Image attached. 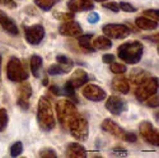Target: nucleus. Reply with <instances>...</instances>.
Wrapping results in <instances>:
<instances>
[{"label": "nucleus", "instance_id": "nucleus-1", "mask_svg": "<svg viewBox=\"0 0 159 158\" xmlns=\"http://www.w3.org/2000/svg\"><path fill=\"white\" fill-rule=\"evenodd\" d=\"M37 121L38 125L43 131H50L55 128V112L52 109V105L48 98L41 97L38 101V109H37Z\"/></svg>", "mask_w": 159, "mask_h": 158}, {"label": "nucleus", "instance_id": "nucleus-2", "mask_svg": "<svg viewBox=\"0 0 159 158\" xmlns=\"http://www.w3.org/2000/svg\"><path fill=\"white\" fill-rule=\"evenodd\" d=\"M144 52V46L140 41H129L122 44L117 50V56L126 64H138Z\"/></svg>", "mask_w": 159, "mask_h": 158}, {"label": "nucleus", "instance_id": "nucleus-3", "mask_svg": "<svg viewBox=\"0 0 159 158\" xmlns=\"http://www.w3.org/2000/svg\"><path fill=\"white\" fill-rule=\"evenodd\" d=\"M79 115L76 106L69 100H60L56 103V116H57V120L60 123V125L64 129H68L70 121L73 118Z\"/></svg>", "mask_w": 159, "mask_h": 158}, {"label": "nucleus", "instance_id": "nucleus-4", "mask_svg": "<svg viewBox=\"0 0 159 158\" xmlns=\"http://www.w3.org/2000/svg\"><path fill=\"white\" fill-rule=\"evenodd\" d=\"M7 77L10 82L20 83L27 81L28 73L25 70L23 63L18 58H10L7 64Z\"/></svg>", "mask_w": 159, "mask_h": 158}, {"label": "nucleus", "instance_id": "nucleus-5", "mask_svg": "<svg viewBox=\"0 0 159 158\" xmlns=\"http://www.w3.org/2000/svg\"><path fill=\"white\" fill-rule=\"evenodd\" d=\"M68 130H69V133L71 134V137H74L79 142H85L88 139V135H89L88 121L80 114L76 115L70 121V124L68 126Z\"/></svg>", "mask_w": 159, "mask_h": 158}, {"label": "nucleus", "instance_id": "nucleus-6", "mask_svg": "<svg viewBox=\"0 0 159 158\" xmlns=\"http://www.w3.org/2000/svg\"><path fill=\"white\" fill-rule=\"evenodd\" d=\"M157 92H158V78L149 77V78L145 79L144 82L138 84V87L135 89V97L138 101L144 102L150 96L155 95Z\"/></svg>", "mask_w": 159, "mask_h": 158}, {"label": "nucleus", "instance_id": "nucleus-7", "mask_svg": "<svg viewBox=\"0 0 159 158\" xmlns=\"http://www.w3.org/2000/svg\"><path fill=\"white\" fill-rule=\"evenodd\" d=\"M23 30H24V37L27 40V42L33 46H37L41 44L46 35L45 27L42 24H33V26L23 24Z\"/></svg>", "mask_w": 159, "mask_h": 158}, {"label": "nucleus", "instance_id": "nucleus-8", "mask_svg": "<svg viewBox=\"0 0 159 158\" xmlns=\"http://www.w3.org/2000/svg\"><path fill=\"white\" fill-rule=\"evenodd\" d=\"M102 31L108 38H115V40H122L130 35V30H129L127 26L120 24V23L104 24L102 27Z\"/></svg>", "mask_w": 159, "mask_h": 158}, {"label": "nucleus", "instance_id": "nucleus-9", "mask_svg": "<svg viewBox=\"0 0 159 158\" xmlns=\"http://www.w3.org/2000/svg\"><path fill=\"white\" fill-rule=\"evenodd\" d=\"M139 133L143 137V139L152 144V146L158 147L159 146V134L158 130H155V128L153 126L152 123L149 121H141L139 124Z\"/></svg>", "mask_w": 159, "mask_h": 158}, {"label": "nucleus", "instance_id": "nucleus-10", "mask_svg": "<svg viewBox=\"0 0 159 158\" xmlns=\"http://www.w3.org/2000/svg\"><path fill=\"white\" fill-rule=\"evenodd\" d=\"M17 103L22 110L30 109V100L32 96V87L28 82H20L18 91H17Z\"/></svg>", "mask_w": 159, "mask_h": 158}, {"label": "nucleus", "instance_id": "nucleus-11", "mask_svg": "<svg viewBox=\"0 0 159 158\" xmlns=\"http://www.w3.org/2000/svg\"><path fill=\"white\" fill-rule=\"evenodd\" d=\"M82 93L87 100H89L92 102H101L106 98V96H107L106 95V91L102 89L97 84H87L83 88Z\"/></svg>", "mask_w": 159, "mask_h": 158}, {"label": "nucleus", "instance_id": "nucleus-12", "mask_svg": "<svg viewBox=\"0 0 159 158\" xmlns=\"http://www.w3.org/2000/svg\"><path fill=\"white\" fill-rule=\"evenodd\" d=\"M59 33L61 36H66V37H78L83 33V28L82 26L75 21H66L62 22L59 27Z\"/></svg>", "mask_w": 159, "mask_h": 158}, {"label": "nucleus", "instance_id": "nucleus-13", "mask_svg": "<svg viewBox=\"0 0 159 158\" xmlns=\"http://www.w3.org/2000/svg\"><path fill=\"white\" fill-rule=\"evenodd\" d=\"M106 109H107L112 115H121L127 110V105L126 102L120 97V96H110L106 101Z\"/></svg>", "mask_w": 159, "mask_h": 158}, {"label": "nucleus", "instance_id": "nucleus-14", "mask_svg": "<svg viewBox=\"0 0 159 158\" xmlns=\"http://www.w3.org/2000/svg\"><path fill=\"white\" fill-rule=\"evenodd\" d=\"M0 26H2V28L5 32H8L9 35L18 36V33H19L16 22L13 21L10 17H8L3 10H0Z\"/></svg>", "mask_w": 159, "mask_h": 158}, {"label": "nucleus", "instance_id": "nucleus-15", "mask_svg": "<svg viewBox=\"0 0 159 158\" xmlns=\"http://www.w3.org/2000/svg\"><path fill=\"white\" fill-rule=\"evenodd\" d=\"M101 129L103 131H106V133H108L116 138H121L122 134H124V129L116 124L113 120H111V118H106V120H103V123L101 124Z\"/></svg>", "mask_w": 159, "mask_h": 158}, {"label": "nucleus", "instance_id": "nucleus-16", "mask_svg": "<svg viewBox=\"0 0 159 158\" xmlns=\"http://www.w3.org/2000/svg\"><path fill=\"white\" fill-rule=\"evenodd\" d=\"M93 8H94V4L89 2V0H69L68 2V9L71 13L92 10Z\"/></svg>", "mask_w": 159, "mask_h": 158}, {"label": "nucleus", "instance_id": "nucleus-17", "mask_svg": "<svg viewBox=\"0 0 159 158\" xmlns=\"http://www.w3.org/2000/svg\"><path fill=\"white\" fill-rule=\"evenodd\" d=\"M112 88L121 95H126L130 91V82L124 75H116L112 79Z\"/></svg>", "mask_w": 159, "mask_h": 158}, {"label": "nucleus", "instance_id": "nucleus-18", "mask_svg": "<svg viewBox=\"0 0 159 158\" xmlns=\"http://www.w3.org/2000/svg\"><path fill=\"white\" fill-rule=\"evenodd\" d=\"M66 157H69V158H84L87 157V151L85 148L82 146L80 143H69L68 144V148H66V152H65Z\"/></svg>", "mask_w": 159, "mask_h": 158}, {"label": "nucleus", "instance_id": "nucleus-19", "mask_svg": "<svg viewBox=\"0 0 159 158\" xmlns=\"http://www.w3.org/2000/svg\"><path fill=\"white\" fill-rule=\"evenodd\" d=\"M88 79H89V77H88V73H87L85 70H83V69H76L75 72H73V74H71V77H70V79H69V82H70L71 86L76 89V88H79V87L84 86V84L88 82Z\"/></svg>", "mask_w": 159, "mask_h": 158}, {"label": "nucleus", "instance_id": "nucleus-20", "mask_svg": "<svg viewBox=\"0 0 159 158\" xmlns=\"http://www.w3.org/2000/svg\"><path fill=\"white\" fill-rule=\"evenodd\" d=\"M147 78H149V73L145 72L144 69L141 68H134L130 73H129V79L131 83L134 84H140L141 82H144Z\"/></svg>", "mask_w": 159, "mask_h": 158}, {"label": "nucleus", "instance_id": "nucleus-21", "mask_svg": "<svg viewBox=\"0 0 159 158\" xmlns=\"http://www.w3.org/2000/svg\"><path fill=\"white\" fill-rule=\"evenodd\" d=\"M135 24L136 27L143 30V31H153V30H157L158 28V22L157 21H153L150 18H147V17H139L135 19Z\"/></svg>", "mask_w": 159, "mask_h": 158}, {"label": "nucleus", "instance_id": "nucleus-22", "mask_svg": "<svg viewBox=\"0 0 159 158\" xmlns=\"http://www.w3.org/2000/svg\"><path fill=\"white\" fill-rule=\"evenodd\" d=\"M92 45H93L94 50H110L112 47V41L107 37V36H99V37H96L93 40V42H92Z\"/></svg>", "mask_w": 159, "mask_h": 158}, {"label": "nucleus", "instance_id": "nucleus-23", "mask_svg": "<svg viewBox=\"0 0 159 158\" xmlns=\"http://www.w3.org/2000/svg\"><path fill=\"white\" fill-rule=\"evenodd\" d=\"M71 69V65H65L64 64H52L51 67L47 69V73L50 75H60V74H64V73H69Z\"/></svg>", "mask_w": 159, "mask_h": 158}, {"label": "nucleus", "instance_id": "nucleus-24", "mask_svg": "<svg viewBox=\"0 0 159 158\" xmlns=\"http://www.w3.org/2000/svg\"><path fill=\"white\" fill-rule=\"evenodd\" d=\"M92 38H93V33H92V32L85 33V35H83V36L79 37V45H80V47H83L84 50H87V51H89V52L96 51L94 47H93V45H92V42H90Z\"/></svg>", "mask_w": 159, "mask_h": 158}, {"label": "nucleus", "instance_id": "nucleus-25", "mask_svg": "<svg viewBox=\"0 0 159 158\" xmlns=\"http://www.w3.org/2000/svg\"><path fill=\"white\" fill-rule=\"evenodd\" d=\"M30 67H31V72L32 74L38 78L39 77V70L42 68V58L39 55H33L31 58V63H30Z\"/></svg>", "mask_w": 159, "mask_h": 158}, {"label": "nucleus", "instance_id": "nucleus-26", "mask_svg": "<svg viewBox=\"0 0 159 158\" xmlns=\"http://www.w3.org/2000/svg\"><path fill=\"white\" fill-rule=\"evenodd\" d=\"M61 2V0H34V4L41 9L43 12H48L52 9V7H54L56 3Z\"/></svg>", "mask_w": 159, "mask_h": 158}, {"label": "nucleus", "instance_id": "nucleus-27", "mask_svg": "<svg viewBox=\"0 0 159 158\" xmlns=\"http://www.w3.org/2000/svg\"><path fill=\"white\" fill-rule=\"evenodd\" d=\"M9 123V116H8V111L5 109H0V133L7 129Z\"/></svg>", "mask_w": 159, "mask_h": 158}, {"label": "nucleus", "instance_id": "nucleus-28", "mask_svg": "<svg viewBox=\"0 0 159 158\" xmlns=\"http://www.w3.org/2000/svg\"><path fill=\"white\" fill-rule=\"evenodd\" d=\"M62 92H64V95H65V96H69L70 98L75 100V102H78V98H76V95H75V88L71 86V83H70L69 81L64 84Z\"/></svg>", "mask_w": 159, "mask_h": 158}, {"label": "nucleus", "instance_id": "nucleus-29", "mask_svg": "<svg viewBox=\"0 0 159 158\" xmlns=\"http://www.w3.org/2000/svg\"><path fill=\"white\" fill-rule=\"evenodd\" d=\"M23 153V144L22 142H16L11 144L10 147V156L11 157H18Z\"/></svg>", "mask_w": 159, "mask_h": 158}, {"label": "nucleus", "instance_id": "nucleus-30", "mask_svg": "<svg viewBox=\"0 0 159 158\" xmlns=\"http://www.w3.org/2000/svg\"><path fill=\"white\" fill-rule=\"evenodd\" d=\"M110 70H111L113 74H124V73H126V65L113 61V63H111Z\"/></svg>", "mask_w": 159, "mask_h": 158}, {"label": "nucleus", "instance_id": "nucleus-31", "mask_svg": "<svg viewBox=\"0 0 159 158\" xmlns=\"http://www.w3.org/2000/svg\"><path fill=\"white\" fill-rule=\"evenodd\" d=\"M54 17L61 22H66V21H71L74 18V14L70 12V13H62V12H56L54 13Z\"/></svg>", "mask_w": 159, "mask_h": 158}, {"label": "nucleus", "instance_id": "nucleus-32", "mask_svg": "<svg viewBox=\"0 0 159 158\" xmlns=\"http://www.w3.org/2000/svg\"><path fill=\"white\" fill-rule=\"evenodd\" d=\"M38 156L39 157H46V158H56L57 157V153L54 151V149H51V148H43V149H41L39 151V153H38Z\"/></svg>", "mask_w": 159, "mask_h": 158}, {"label": "nucleus", "instance_id": "nucleus-33", "mask_svg": "<svg viewBox=\"0 0 159 158\" xmlns=\"http://www.w3.org/2000/svg\"><path fill=\"white\" fill-rule=\"evenodd\" d=\"M143 14L144 17H147V18H153V21H159V10L158 9H148V10H144L143 12Z\"/></svg>", "mask_w": 159, "mask_h": 158}, {"label": "nucleus", "instance_id": "nucleus-34", "mask_svg": "<svg viewBox=\"0 0 159 158\" xmlns=\"http://www.w3.org/2000/svg\"><path fill=\"white\" fill-rule=\"evenodd\" d=\"M118 8H120V10H124V12H127V13H134V12H136V8H135L134 5H131L130 3H126V2L118 3Z\"/></svg>", "mask_w": 159, "mask_h": 158}, {"label": "nucleus", "instance_id": "nucleus-35", "mask_svg": "<svg viewBox=\"0 0 159 158\" xmlns=\"http://www.w3.org/2000/svg\"><path fill=\"white\" fill-rule=\"evenodd\" d=\"M102 7H103L104 9H108V10H111V12H113V13L120 12V8H118V3H116V2H108V3L104 2V4H102Z\"/></svg>", "mask_w": 159, "mask_h": 158}, {"label": "nucleus", "instance_id": "nucleus-36", "mask_svg": "<svg viewBox=\"0 0 159 158\" xmlns=\"http://www.w3.org/2000/svg\"><path fill=\"white\" fill-rule=\"evenodd\" d=\"M121 138H122L125 142H127V143H135V142L138 140L136 134H134V133H125V131H124V134H122Z\"/></svg>", "mask_w": 159, "mask_h": 158}, {"label": "nucleus", "instance_id": "nucleus-37", "mask_svg": "<svg viewBox=\"0 0 159 158\" xmlns=\"http://www.w3.org/2000/svg\"><path fill=\"white\" fill-rule=\"evenodd\" d=\"M56 61L59 64H64V65H73V61L69 58H66L65 55H57L56 56Z\"/></svg>", "mask_w": 159, "mask_h": 158}, {"label": "nucleus", "instance_id": "nucleus-38", "mask_svg": "<svg viewBox=\"0 0 159 158\" xmlns=\"http://www.w3.org/2000/svg\"><path fill=\"white\" fill-rule=\"evenodd\" d=\"M158 102H159V100H158V96H155V95L150 96L147 100V103H148L149 107H158Z\"/></svg>", "mask_w": 159, "mask_h": 158}, {"label": "nucleus", "instance_id": "nucleus-39", "mask_svg": "<svg viewBox=\"0 0 159 158\" xmlns=\"http://www.w3.org/2000/svg\"><path fill=\"white\" fill-rule=\"evenodd\" d=\"M88 22L89 23H97V22H99V14L97 12H93V13H90V14H88Z\"/></svg>", "mask_w": 159, "mask_h": 158}, {"label": "nucleus", "instance_id": "nucleus-40", "mask_svg": "<svg viewBox=\"0 0 159 158\" xmlns=\"http://www.w3.org/2000/svg\"><path fill=\"white\" fill-rule=\"evenodd\" d=\"M0 4H3L4 7L9 8V9H16L17 4L14 3V0H0Z\"/></svg>", "mask_w": 159, "mask_h": 158}, {"label": "nucleus", "instance_id": "nucleus-41", "mask_svg": "<svg viewBox=\"0 0 159 158\" xmlns=\"http://www.w3.org/2000/svg\"><path fill=\"white\" fill-rule=\"evenodd\" d=\"M102 61L106 63V64H111V63L115 61V55H112V54H104L102 56Z\"/></svg>", "mask_w": 159, "mask_h": 158}, {"label": "nucleus", "instance_id": "nucleus-42", "mask_svg": "<svg viewBox=\"0 0 159 158\" xmlns=\"http://www.w3.org/2000/svg\"><path fill=\"white\" fill-rule=\"evenodd\" d=\"M50 91H51L55 96H62V95H64L62 89H61L59 86H51V87H50Z\"/></svg>", "mask_w": 159, "mask_h": 158}, {"label": "nucleus", "instance_id": "nucleus-43", "mask_svg": "<svg viewBox=\"0 0 159 158\" xmlns=\"http://www.w3.org/2000/svg\"><path fill=\"white\" fill-rule=\"evenodd\" d=\"M42 84H43V86H47V84H48V78H47V77H45V78H43Z\"/></svg>", "mask_w": 159, "mask_h": 158}, {"label": "nucleus", "instance_id": "nucleus-44", "mask_svg": "<svg viewBox=\"0 0 159 158\" xmlns=\"http://www.w3.org/2000/svg\"><path fill=\"white\" fill-rule=\"evenodd\" d=\"M0 75H2V55H0Z\"/></svg>", "mask_w": 159, "mask_h": 158}, {"label": "nucleus", "instance_id": "nucleus-45", "mask_svg": "<svg viewBox=\"0 0 159 158\" xmlns=\"http://www.w3.org/2000/svg\"><path fill=\"white\" fill-rule=\"evenodd\" d=\"M94 2H99V3H104V2H107V0H94Z\"/></svg>", "mask_w": 159, "mask_h": 158}]
</instances>
